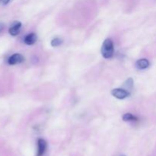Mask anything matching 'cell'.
<instances>
[{"label":"cell","instance_id":"1","mask_svg":"<svg viewBox=\"0 0 156 156\" xmlns=\"http://www.w3.org/2000/svg\"><path fill=\"white\" fill-rule=\"evenodd\" d=\"M101 54L105 59H110L114 55V44L111 39H106L104 41L101 47Z\"/></svg>","mask_w":156,"mask_h":156},{"label":"cell","instance_id":"2","mask_svg":"<svg viewBox=\"0 0 156 156\" xmlns=\"http://www.w3.org/2000/svg\"><path fill=\"white\" fill-rule=\"evenodd\" d=\"M111 94L117 99H124L129 95V93L122 88H114L111 91Z\"/></svg>","mask_w":156,"mask_h":156},{"label":"cell","instance_id":"3","mask_svg":"<svg viewBox=\"0 0 156 156\" xmlns=\"http://www.w3.org/2000/svg\"><path fill=\"white\" fill-rule=\"evenodd\" d=\"M24 60V56L19 53H15V54L12 55L8 59V63L11 66L16 65V64H19L22 62Z\"/></svg>","mask_w":156,"mask_h":156},{"label":"cell","instance_id":"4","mask_svg":"<svg viewBox=\"0 0 156 156\" xmlns=\"http://www.w3.org/2000/svg\"><path fill=\"white\" fill-rule=\"evenodd\" d=\"M21 23L19 22V21H15V22L12 23L10 28H9V34L12 36H16V35H18L19 34L20 30H21Z\"/></svg>","mask_w":156,"mask_h":156},{"label":"cell","instance_id":"5","mask_svg":"<svg viewBox=\"0 0 156 156\" xmlns=\"http://www.w3.org/2000/svg\"><path fill=\"white\" fill-rule=\"evenodd\" d=\"M47 142L43 139H40L37 141V156H43L47 149Z\"/></svg>","mask_w":156,"mask_h":156},{"label":"cell","instance_id":"6","mask_svg":"<svg viewBox=\"0 0 156 156\" xmlns=\"http://www.w3.org/2000/svg\"><path fill=\"white\" fill-rule=\"evenodd\" d=\"M37 41V35L34 33H30L27 34L24 38V43L27 45H33Z\"/></svg>","mask_w":156,"mask_h":156},{"label":"cell","instance_id":"7","mask_svg":"<svg viewBox=\"0 0 156 156\" xmlns=\"http://www.w3.org/2000/svg\"><path fill=\"white\" fill-rule=\"evenodd\" d=\"M149 66V62L146 59H139L136 62V67L140 69H145L148 68Z\"/></svg>","mask_w":156,"mask_h":156},{"label":"cell","instance_id":"8","mask_svg":"<svg viewBox=\"0 0 156 156\" xmlns=\"http://www.w3.org/2000/svg\"><path fill=\"white\" fill-rule=\"evenodd\" d=\"M123 120L125 122H133V121H137L138 118L136 117H135L134 115H133L132 114H129V113H126L123 116Z\"/></svg>","mask_w":156,"mask_h":156},{"label":"cell","instance_id":"9","mask_svg":"<svg viewBox=\"0 0 156 156\" xmlns=\"http://www.w3.org/2000/svg\"><path fill=\"white\" fill-rule=\"evenodd\" d=\"M62 43V40L59 39V38H54V39L52 40L51 41V46L53 47H59L61 44Z\"/></svg>","mask_w":156,"mask_h":156},{"label":"cell","instance_id":"10","mask_svg":"<svg viewBox=\"0 0 156 156\" xmlns=\"http://www.w3.org/2000/svg\"><path fill=\"white\" fill-rule=\"evenodd\" d=\"M126 86L127 87V88H132L133 85V79L130 78V79H129L127 81H126Z\"/></svg>","mask_w":156,"mask_h":156},{"label":"cell","instance_id":"11","mask_svg":"<svg viewBox=\"0 0 156 156\" xmlns=\"http://www.w3.org/2000/svg\"><path fill=\"white\" fill-rule=\"evenodd\" d=\"M9 2H10V0H0V4L3 5H5Z\"/></svg>","mask_w":156,"mask_h":156},{"label":"cell","instance_id":"12","mask_svg":"<svg viewBox=\"0 0 156 156\" xmlns=\"http://www.w3.org/2000/svg\"><path fill=\"white\" fill-rule=\"evenodd\" d=\"M2 29H3V24L0 23V31H1V30H2Z\"/></svg>","mask_w":156,"mask_h":156}]
</instances>
